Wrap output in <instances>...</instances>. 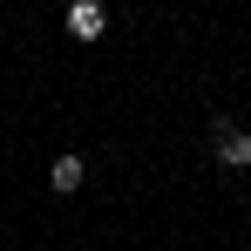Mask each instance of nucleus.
Listing matches in <instances>:
<instances>
[{
	"label": "nucleus",
	"mask_w": 251,
	"mask_h": 251,
	"mask_svg": "<svg viewBox=\"0 0 251 251\" xmlns=\"http://www.w3.org/2000/svg\"><path fill=\"white\" fill-rule=\"evenodd\" d=\"M210 163L224 170V176H245V170H251V129L238 123L231 109L210 116Z\"/></svg>",
	"instance_id": "f257e3e1"
},
{
	"label": "nucleus",
	"mask_w": 251,
	"mask_h": 251,
	"mask_svg": "<svg viewBox=\"0 0 251 251\" xmlns=\"http://www.w3.org/2000/svg\"><path fill=\"white\" fill-rule=\"evenodd\" d=\"M61 27H68L82 48H95L102 34H109V7H102V0H75V7L61 14Z\"/></svg>",
	"instance_id": "f03ea898"
},
{
	"label": "nucleus",
	"mask_w": 251,
	"mask_h": 251,
	"mask_svg": "<svg viewBox=\"0 0 251 251\" xmlns=\"http://www.w3.org/2000/svg\"><path fill=\"white\" fill-rule=\"evenodd\" d=\"M82 183H88V156L82 150H61V156L48 163V190H54V197H75Z\"/></svg>",
	"instance_id": "7ed1b4c3"
}]
</instances>
